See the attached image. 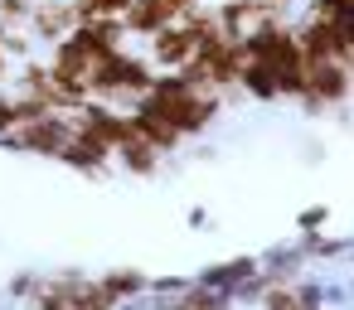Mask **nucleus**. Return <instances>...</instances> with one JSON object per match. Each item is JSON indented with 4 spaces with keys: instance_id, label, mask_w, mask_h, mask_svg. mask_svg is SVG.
Listing matches in <instances>:
<instances>
[{
    "instance_id": "f257e3e1",
    "label": "nucleus",
    "mask_w": 354,
    "mask_h": 310,
    "mask_svg": "<svg viewBox=\"0 0 354 310\" xmlns=\"http://www.w3.org/2000/svg\"><path fill=\"white\" fill-rule=\"evenodd\" d=\"M68 136H73V112H44V117H30L20 126H10L6 136H0V146H6V151H25V155H39V160H54Z\"/></svg>"
},
{
    "instance_id": "f03ea898",
    "label": "nucleus",
    "mask_w": 354,
    "mask_h": 310,
    "mask_svg": "<svg viewBox=\"0 0 354 310\" xmlns=\"http://www.w3.org/2000/svg\"><path fill=\"white\" fill-rule=\"evenodd\" d=\"M146 59H151V68H185V64L194 59V39H189V30H185L180 20L160 25L156 35H146Z\"/></svg>"
},
{
    "instance_id": "7ed1b4c3",
    "label": "nucleus",
    "mask_w": 354,
    "mask_h": 310,
    "mask_svg": "<svg viewBox=\"0 0 354 310\" xmlns=\"http://www.w3.org/2000/svg\"><path fill=\"white\" fill-rule=\"evenodd\" d=\"M78 25V6L73 0H39V6L30 10V39L35 44H59L68 30Z\"/></svg>"
},
{
    "instance_id": "20e7f679",
    "label": "nucleus",
    "mask_w": 354,
    "mask_h": 310,
    "mask_svg": "<svg viewBox=\"0 0 354 310\" xmlns=\"http://www.w3.org/2000/svg\"><path fill=\"white\" fill-rule=\"evenodd\" d=\"M54 160H64V165L78 170V175H93V180H102V175L112 170V151H102L97 141H88V136H78V131L64 141V151H59Z\"/></svg>"
},
{
    "instance_id": "39448f33",
    "label": "nucleus",
    "mask_w": 354,
    "mask_h": 310,
    "mask_svg": "<svg viewBox=\"0 0 354 310\" xmlns=\"http://www.w3.org/2000/svg\"><path fill=\"white\" fill-rule=\"evenodd\" d=\"M262 262L257 257H228V262H214V267H204L199 276H189L194 286H209V291H233L243 276H252Z\"/></svg>"
},
{
    "instance_id": "423d86ee",
    "label": "nucleus",
    "mask_w": 354,
    "mask_h": 310,
    "mask_svg": "<svg viewBox=\"0 0 354 310\" xmlns=\"http://www.w3.org/2000/svg\"><path fill=\"white\" fill-rule=\"evenodd\" d=\"M131 126H136V141H146V146H151V151H160V155H170V151H180V146H185V136H180L165 117L131 112Z\"/></svg>"
},
{
    "instance_id": "0eeeda50",
    "label": "nucleus",
    "mask_w": 354,
    "mask_h": 310,
    "mask_svg": "<svg viewBox=\"0 0 354 310\" xmlns=\"http://www.w3.org/2000/svg\"><path fill=\"white\" fill-rule=\"evenodd\" d=\"M238 93H243V97H257V102H277V97H281V88H277V68H272V64H257V59H243Z\"/></svg>"
},
{
    "instance_id": "6e6552de",
    "label": "nucleus",
    "mask_w": 354,
    "mask_h": 310,
    "mask_svg": "<svg viewBox=\"0 0 354 310\" xmlns=\"http://www.w3.org/2000/svg\"><path fill=\"white\" fill-rule=\"evenodd\" d=\"M112 160L127 170V175H136V180H151V175H160V151H151L146 141H127V146H117L112 151Z\"/></svg>"
},
{
    "instance_id": "1a4fd4ad",
    "label": "nucleus",
    "mask_w": 354,
    "mask_h": 310,
    "mask_svg": "<svg viewBox=\"0 0 354 310\" xmlns=\"http://www.w3.org/2000/svg\"><path fill=\"white\" fill-rule=\"evenodd\" d=\"M97 281H102V291H107V296L122 305V300H141L151 276H146V271H136V267H117V271H102Z\"/></svg>"
},
{
    "instance_id": "9d476101",
    "label": "nucleus",
    "mask_w": 354,
    "mask_h": 310,
    "mask_svg": "<svg viewBox=\"0 0 354 310\" xmlns=\"http://www.w3.org/2000/svg\"><path fill=\"white\" fill-rule=\"evenodd\" d=\"M306 15H315V20H354V0H306Z\"/></svg>"
},
{
    "instance_id": "9b49d317",
    "label": "nucleus",
    "mask_w": 354,
    "mask_h": 310,
    "mask_svg": "<svg viewBox=\"0 0 354 310\" xmlns=\"http://www.w3.org/2000/svg\"><path fill=\"white\" fill-rule=\"evenodd\" d=\"M35 6H39V0H0V25H6V30H25Z\"/></svg>"
},
{
    "instance_id": "f8f14e48",
    "label": "nucleus",
    "mask_w": 354,
    "mask_h": 310,
    "mask_svg": "<svg viewBox=\"0 0 354 310\" xmlns=\"http://www.w3.org/2000/svg\"><path fill=\"white\" fill-rule=\"evenodd\" d=\"M6 291H10V300H35V296L44 291V276H39V271H15Z\"/></svg>"
},
{
    "instance_id": "ddd939ff",
    "label": "nucleus",
    "mask_w": 354,
    "mask_h": 310,
    "mask_svg": "<svg viewBox=\"0 0 354 310\" xmlns=\"http://www.w3.org/2000/svg\"><path fill=\"white\" fill-rule=\"evenodd\" d=\"M189 291V276H151L146 281V296H185Z\"/></svg>"
},
{
    "instance_id": "4468645a",
    "label": "nucleus",
    "mask_w": 354,
    "mask_h": 310,
    "mask_svg": "<svg viewBox=\"0 0 354 310\" xmlns=\"http://www.w3.org/2000/svg\"><path fill=\"white\" fill-rule=\"evenodd\" d=\"M325 223H330V209H325V204H310V209L296 218V228H301V233H320Z\"/></svg>"
},
{
    "instance_id": "2eb2a0df",
    "label": "nucleus",
    "mask_w": 354,
    "mask_h": 310,
    "mask_svg": "<svg viewBox=\"0 0 354 310\" xmlns=\"http://www.w3.org/2000/svg\"><path fill=\"white\" fill-rule=\"evenodd\" d=\"M10 126H20V102H15V93H0V136Z\"/></svg>"
}]
</instances>
